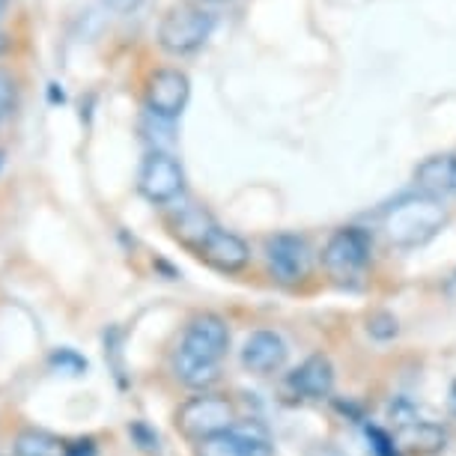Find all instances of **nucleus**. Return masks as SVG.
Instances as JSON below:
<instances>
[{"label":"nucleus","instance_id":"obj_23","mask_svg":"<svg viewBox=\"0 0 456 456\" xmlns=\"http://www.w3.org/2000/svg\"><path fill=\"white\" fill-rule=\"evenodd\" d=\"M6 48H10V39H6V33H0V54H4Z\"/></svg>","mask_w":456,"mask_h":456},{"label":"nucleus","instance_id":"obj_25","mask_svg":"<svg viewBox=\"0 0 456 456\" xmlns=\"http://www.w3.org/2000/svg\"><path fill=\"white\" fill-rule=\"evenodd\" d=\"M4 10H6V0H0V15H4Z\"/></svg>","mask_w":456,"mask_h":456},{"label":"nucleus","instance_id":"obj_17","mask_svg":"<svg viewBox=\"0 0 456 456\" xmlns=\"http://www.w3.org/2000/svg\"><path fill=\"white\" fill-rule=\"evenodd\" d=\"M15 105H19V87H15V78L10 69L0 66V123L12 114Z\"/></svg>","mask_w":456,"mask_h":456},{"label":"nucleus","instance_id":"obj_15","mask_svg":"<svg viewBox=\"0 0 456 456\" xmlns=\"http://www.w3.org/2000/svg\"><path fill=\"white\" fill-rule=\"evenodd\" d=\"M170 227H174V236L183 239V242L194 251V248L200 245V239L215 227V221L206 215V209H200V206H179Z\"/></svg>","mask_w":456,"mask_h":456},{"label":"nucleus","instance_id":"obj_10","mask_svg":"<svg viewBox=\"0 0 456 456\" xmlns=\"http://www.w3.org/2000/svg\"><path fill=\"white\" fill-rule=\"evenodd\" d=\"M287 355H289V349L281 334L265 331V329L248 334V340L242 346V364L245 370H251L256 376H272V373H278V370H283Z\"/></svg>","mask_w":456,"mask_h":456},{"label":"nucleus","instance_id":"obj_26","mask_svg":"<svg viewBox=\"0 0 456 456\" xmlns=\"http://www.w3.org/2000/svg\"><path fill=\"white\" fill-rule=\"evenodd\" d=\"M453 411H456V385H453Z\"/></svg>","mask_w":456,"mask_h":456},{"label":"nucleus","instance_id":"obj_8","mask_svg":"<svg viewBox=\"0 0 456 456\" xmlns=\"http://www.w3.org/2000/svg\"><path fill=\"white\" fill-rule=\"evenodd\" d=\"M265 263H269L274 281L296 287V283L311 278L314 251L307 245V239H301L296 233H278L265 242Z\"/></svg>","mask_w":456,"mask_h":456},{"label":"nucleus","instance_id":"obj_7","mask_svg":"<svg viewBox=\"0 0 456 456\" xmlns=\"http://www.w3.org/2000/svg\"><path fill=\"white\" fill-rule=\"evenodd\" d=\"M191 99V81L183 69H159V72L150 75L143 90V102H146V114L165 119V123H174V119L183 117V110Z\"/></svg>","mask_w":456,"mask_h":456},{"label":"nucleus","instance_id":"obj_27","mask_svg":"<svg viewBox=\"0 0 456 456\" xmlns=\"http://www.w3.org/2000/svg\"><path fill=\"white\" fill-rule=\"evenodd\" d=\"M215 4H221V0H215Z\"/></svg>","mask_w":456,"mask_h":456},{"label":"nucleus","instance_id":"obj_16","mask_svg":"<svg viewBox=\"0 0 456 456\" xmlns=\"http://www.w3.org/2000/svg\"><path fill=\"white\" fill-rule=\"evenodd\" d=\"M66 453V442L57 438L48 429H37L28 427L15 436L12 442V456H63Z\"/></svg>","mask_w":456,"mask_h":456},{"label":"nucleus","instance_id":"obj_19","mask_svg":"<svg viewBox=\"0 0 456 456\" xmlns=\"http://www.w3.org/2000/svg\"><path fill=\"white\" fill-rule=\"evenodd\" d=\"M51 364H54L60 373H69V376H81L84 370H87V361L72 349H57L54 358H51Z\"/></svg>","mask_w":456,"mask_h":456},{"label":"nucleus","instance_id":"obj_14","mask_svg":"<svg viewBox=\"0 0 456 456\" xmlns=\"http://www.w3.org/2000/svg\"><path fill=\"white\" fill-rule=\"evenodd\" d=\"M236 447L245 456H272V433L263 420L256 418H236V424L227 429Z\"/></svg>","mask_w":456,"mask_h":456},{"label":"nucleus","instance_id":"obj_6","mask_svg":"<svg viewBox=\"0 0 456 456\" xmlns=\"http://www.w3.org/2000/svg\"><path fill=\"white\" fill-rule=\"evenodd\" d=\"M137 191L156 206H167L185 194V170L174 152H156L143 159L137 170Z\"/></svg>","mask_w":456,"mask_h":456},{"label":"nucleus","instance_id":"obj_5","mask_svg":"<svg viewBox=\"0 0 456 456\" xmlns=\"http://www.w3.org/2000/svg\"><path fill=\"white\" fill-rule=\"evenodd\" d=\"M370 254H373V239L367 230L343 227L322 248V269L338 283H355L364 278Z\"/></svg>","mask_w":456,"mask_h":456},{"label":"nucleus","instance_id":"obj_24","mask_svg":"<svg viewBox=\"0 0 456 456\" xmlns=\"http://www.w3.org/2000/svg\"><path fill=\"white\" fill-rule=\"evenodd\" d=\"M4 161H6V152L0 150V170H4Z\"/></svg>","mask_w":456,"mask_h":456},{"label":"nucleus","instance_id":"obj_3","mask_svg":"<svg viewBox=\"0 0 456 456\" xmlns=\"http://www.w3.org/2000/svg\"><path fill=\"white\" fill-rule=\"evenodd\" d=\"M239 411L230 397H221V394H197V397L185 400L183 406L176 409L174 424L179 429V436H185L188 442H209V438H218L227 433L230 427L236 424Z\"/></svg>","mask_w":456,"mask_h":456},{"label":"nucleus","instance_id":"obj_2","mask_svg":"<svg viewBox=\"0 0 456 456\" xmlns=\"http://www.w3.org/2000/svg\"><path fill=\"white\" fill-rule=\"evenodd\" d=\"M447 209L442 200L427 194H406L385 215V233L397 248H420L442 233Z\"/></svg>","mask_w":456,"mask_h":456},{"label":"nucleus","instance_id":"obj_12","mask_svg":"<svg viewBox=\"0 0 456 456\" xmlns=\"http://www.w3.org/2000/svg\"><path fill=\"white\" fill-rule=\"evenodd\" d=\"M415 183L420 194L444 200V197H456V156L453 152H442V156H429L424 165L415 170Z\"/></svg>","mask_w":456,"mask_h":456},{"label":"nucleus","instance_id":"obj_1","mask_svg":"<svg viewBox=\"0 0 456 456\" xmlns=\"http://www.w3.org/2000/svg\"><path fill=\"white\" fill-rule=\"evenodd\" d=\"M230 349V329L218 314H197L188 320L174 355V373L183 385L206 391L218 382L221 361Z\"/></svg>","mask_w":456,"mask_h":456},{"label":"nucleus","instance_id":"obj_22","mask_svg":"<svg viewBox=\"0 0 456 456\" xmlns=\"http://www.w3.org/2000/svg\"><path fill=\"white\" fill-rule=\"evenodd\" d=\"M63 456H96V444L90 438H84V442H66Z\"/></svg>","mask_w":456,"mask_h":456},{"label":"nucleus","instance_id":"obj_21","mask_svg":"<svg viewBox=\"0 0 456 456\" xmlns=\"http://www.w3.org/2000/svg\"><path fill=\"white\" fill-rule=\"evenodd\" d=\"M141 4L143 0H102V6L110 12H117V15H128V12L141 10Z\"/></svg>","mask_w":456,"mask_h":456},{"label":"nucleus","instance_id":"obj_20","mask_svg":"<svg viewBox=\"0 0 456 456\" xmlns=\"http://www.w3.org/2000/svg\"><path fill=\"white\" fill-rule=\"evenodd\" d=\"M367 438H370V447H373L376 456H403L397 451V444H394L391 433H385V429L379 427H367Z\"/></svg>","mask_w":456,"mask_h":456},{"label":"nucleus","instance_id":"obj_9","mask_svg":"<svg viewBox=\"0 0 456 456\" xmlns=\"http://www.w3.org/2000/svg\"><path fill=\"white\" fill-rule=\"evenodd\" d=\"M194 254L200 256L206 265H212L215 272H224V274H239L251 263V248H248L245 239L218 227V224L200 239Z\"/></svg>","mask_w":456,"mask_h":456},{"label":"nucleus","instance_id":"obj_13","mask_svg":"<svg viewBox=\"0 0 456 456\" xmlns=\"http://www.w3.org/2000/svg\"><path fill=\"white\" fill-rule=\"evenodd\" d=\"M391 438L400 453H415V456H433L447 442L444 429L429 424V420H411V424L394 429Z\"/></svg>","mask_w":456,"mask_h":456},{"label":"nucleus","instance_id":"obj_4","mask_svg":"<svg viewBox=\"0 0 456 456\" xmlns=\"http://www.w3.org/2000/svg\"><path fill=\"white\" fill-rule=\"evenodd\" d=\"M212 28H215V15L209 10H203V6L194 4L170 6L159 24V45L174 57L194 54L212 37Z\"/></svg>","mask_w":456,"mask_h":456},{"label":"nucleus","instance_id":"obj_18","mask_svg":"<svg viewBox=\"0 0 456 456\" xmlns=\"http://www.w3.org/2000/svg\"><path fill=\"white\" fill-rule=\"evenodd\" d=\"M367 331H370V338H376V340L397 338V331H400L397 316H394V314H373L367 320Z\"/></svg>","mask_w":456,"mask_h":456},{"label":"nucleus","instance_id":"obj_11","mask_svg":"<svg viewBox=\"0 0 456 456\" xmlns=\"http://www.w3.org/2000/svg\"><path fill=\"white\" fill-rule=\"evenodd\" d=\"M287 388L301 400H325L334 391V367L325 355H311L292 370Z\"/></svg>","mask_w":456,"mask_h":456}]
</instances>
